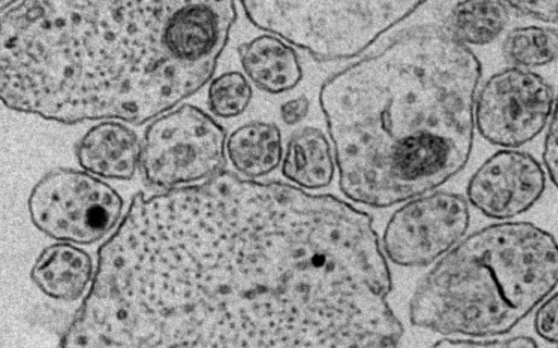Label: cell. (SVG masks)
<instances>
[{
    "label": "cell",
    "mask_w": 558,
    "mask_h": 348,
    "mask_svg": "<svg viewBox=\"0 0 558 348\" xmlns=\"http://www.w3.org/2000/svg\"><path fill=\"white\" fill-rule=\"evenodd\" d=\"M236 16L228 0L5 1L1 100L68 125L151 122L211 80Z\"/></svg>",
    "instance_id": "obj_1"
},
{
    "label": "cell",
    "mask_w": 558,
    "mask_h": 348,
    "mask_svg": "<svg viewBox=\"0 0 558 348\" xmlns=\"http://www.w3.org/2000/svg\"><path fill=\"white\" fill-rule=\"evenodd\" d=\"M226 347H388L403 327L372 216L290 183L221 174Z\"/></svg>",
    "instance_id": "obj_2"
},
{
    "label": "cell",
    "mask_w": 558,
    "mask_h": 348,
    "mask_svg": "<svg viewBox=\"0 0 558 348\" xmlns=\"http://www.w3.org/2000/svg\"><path fill=\"white\" fill-rule=\"evenodd\" d=\"M481 76L471 48L435 24L405 29L329 76L318 98L342 194L389 208L462 171Z\"/></svg>",
    "instance_id": "obj_3"
},
{
    "label": "cell",
    "mask_w": 558,
    "mask_h": 348,
    "mask_svg": "<svg viewBox=\"0 0 558 348\" xmlns=\"http://www.w3.org/2000/svg\"><path fill=\"white\" fill-rule=\"evenodd\" d=\"M558 285V243L525 221H502L462 238L416 286L413 325L444 335L501 336Z\"/></svg>",
    "instance_id": "obj_4"
},
{
    "label": "cell",
    "mask_w": 558,
    "mask_h": 348,
    "mask_svg": "<svg viewBox=\"0 0 558 348\" xmlns=\"http://www.w3.org/2000/svg\"><path fill=\"white\" fill-rule=\"evenodd\" d=\"M423 1H242L246 18L320 61L351 60L415 13Z\"/></svg>",
    "instance_id": "obj_5"
},
{
    "label": "cell",
    "mask_w": 558,
    "mask_h": 348,
    "mask_svg": "<svg viewBox=\"0 0 558 348\" xmlns=\"http://www.w3.org/2000/svg\"><path fill=\"white\" fill-rule=\"evenodd\" d=\"M227 134L201 108L184 103L156 117L141 139L140 172L159 191L198 184L225 171Z\"/></svg>",
    "instance_id": "obj_6"
},
{
    "label": "cell",
    "mask_w": 558,
    "mask_h": 348,
    "mask_svg": "<svg viewBox=\"0 0 558 348\" xmlns=\"http://www.w3.org/2000/svg\"><path fill=\"white\" fill-rule=\"evenodd\" d=\"M123 198L86 172L59 167L33 186L27 210L33 225L51 239L92 245L112 233L123 217Z\"/></svg>",
    "instance_id": "obj_7"
},
{
    "label": "cell",
    "mask_w": 558,
    "mask_h": 348,
    "mask_svg": "<svg viewBox=\"0 0 558 348\" xmlns=\"http://www.w3.org/2000/svg\"><path fill=\"white\" fill-rule=\"evenodd\" d=\"M555 103L554 88L539 74L514 66L502 69L477 91L475 128L492 145L517 149L544 130Z\"/></svg>",
    "instance_id": "obj_8"
},
{
    "label": "cell",
    "mask_w": 558,
    "mask_h": 348,
    "mask_svg": "<svg viewBox=\"0 0 558 348\" xmlns=\"http://www.w3.org/2000/svg\"><path fill=\"white\" fill-rule=\"evenodd\" d=\"M470 206L462 195L434 190L412 198L392 212L381 248L390 262L423 268L437 262L465 235Z\"/></svg>",
    "instance_id": "obj_9"
},
{
    "label": "cell",
    "mask_w": 558,
    "mask_h": 348,
    "mask_svg": "<svg viewBox=\"0 0 558 348\" xmlns=\"http://www.w3.org/2000/svg\"><path fill=\"white\" fill-rule=\"evenodd\" d=\"M546 181L544 167L531 153L501 149L473 173L466 186V199L485 216L508 221L541 199Z\"/></svg>",
    "instance_id": "obj_10"
},
{
    "label": "cell",
    "mask_w": 558,
    "mask_h": 348,
    "mask_svg": "<svg viewBox=\"0 0 558 348\" xmlns=\"http://www.w3.org/2000/svg\"><path fill=\"white\" fill-rule=\"evenodd\" d=\"M75 154L84 171L99 178L128 181L140 170L141 139L120 121H101L78 139Z\"/></svg>",
    "instance_id": "obj_11"
},
{
    "label": "cell",
    "mask_w": 558,
    "mask_h": 348,
    "mask_svg": "<svg viewBox=\"0 0 558 348\" xmlns=\"http://www.w3.org/2000/svg\"><path fill=\"white\" fill-rule=\"evenodd\" d=\"M244 75L258 89L279 95L294 89L303 77L295 49L272 34L258 35L238 47Z\"/></svg>",
    "instance_id": "obj_12"
},
{
    "label": "cell",
    "mask_w": 558,
    "mask_h": 348,
    "mask_svg": "<svg viewBox=\"0 0 558 348\" xmlns=\"http://www.w3.org/2000/svg\"><path fill=\"white\" fill-rule=\"evenodd\" d=\"M96 268L90 254L78 245L58 241L36 258L31 278L47 297L74 301L88 293Z\"/></svg>",
    "instance_id": "obj_13"
},
{
    "label": "cell",
    "mask_w": 558,
    "mask_h": 348,
    "mask_svg": "<svg viewBox=\"0 0 558 348\" xmlns=\"http://www.w3.org/2000/svg\"><path fill=\"white\" fill-rule=\"evenodd\" d=\"M327 135L314 126L298 128L289 138L281 173L292 185L307 191L328 187L335 178L337 162Z\"/></svg>",
    "instance_id": "obj_14"
},
{
    "label": "cell",
    "mask_w": 558,
    "mask_h": 348,
    "mask_svg": "<svg viewBox=\"0 0 558 348\" xmlns=\"http://www.w3.org/2000/svg\"><path fill=\"white\" fill-rule=\"evenodd\" d=\"M226 149L235 172L250 179L272 173L284 153L280 128L265 121H251L236 127L227 138Z\"/></svg>",
    "instance_id": "obj_15"
},
{
    "label": "cell",
    "mask_w": 558,
    "mask_h": 348,
    "mask_svg": "<svg viewBox=\"0 0 558 348\" xmlns=\"http://www.w3.org/2000/svg\"><path fill=\"white\" fill-rule=\"evenodd\" d=\"M510 14L508 2L461 1L450 9L444 27L468 47L484 46L505 30Z\"/></svg>",
    "instance_id": "obj_16"
},
{
    "label": "cell",
    "mask_w": 558,
    "mask_h": 348,
    "mask_svg": "<svg viewBox=\"0 0 558 348\" xmlns=\"http://www.w3.org/2000/svg\"><path fill=\"white\" fill-rule=\"evenodd\" d=\"M501 50L511 66L531 70L547 65L558 59V30L537 25L513 28Z\"/></svg>",
    "instance_id": "obj_17"
},
{
    "label": "cell",
    "mask_w": 558,
    "mask_h": 348,
    "mask_svg": "<svg viewBox=\"0 0 558 348\" xmlns=\"http://www.w3.org/2000/svg\"><path fill=\"white\" fill-rule=\"evenodd\" d=\"M252 97L251 82L239 71L221 73L210 80L207 90L208 108L220 119H232L244 113Z\"/></svg>",
    "instance_id": "obj_18"
},
{
    "label": "cell",
    "mask_w": 558,
    "mask_h": 348,
    "mask_svg": "<svg viewBox=\"0 0 558 348\" xmlns=\"http://www.w3.org/2000/svg\"><path fill=\"white\" fill-rule=\"evenodd\" d=\"M533 325L542 339L558 344V291L551 293L538 304Z\"/></svg>",
    "instance_id": "obj_19"
},
{
    "label": "cell",
    "mask_w": 558,
    "mask_h": 348,
    "mask_svg": "<svg viewBox=\"0 0 558 348\" xmlns=\"http://www.w3.org/2000/svg\"><path fill=\"white\" fill-rule=\"evenodd\" d=\"M437 347H537L535 339L529 336L518 335L508 338L489 337H462L442 338L437 340Z\"/></svg>",
    "instance_id": "obj_20"
},
{
    "label": "cell",
    "mask_w": 558,
    "mask_h": 348,
    "mask_svg": "<svg viewBox=\"0 0 558 348\" xmlns=\"http://www.w3.org/2000/svg\"><path fill=\"white\" fill-rule=\"evenodd\" d=\"M543 162L550 181L558 190V96L544 140Z\"/></svg>",
    "instance_id": "obj_21"
},
{
    "label": "cell",
    "mask_w": 558,
    "mask_h": 348,
    "mask_svg": "<svg viewBox=\"0 0 558 348\" xmlns=\"http://www.w3.org/2000/svg\"><path fill=\"white\" fill-rule=\"evenodd\" d=\"M511 12L545 23H558V1L508 2Z\"/></svg>",
    "instance_id": "obj_22"
},
{
    "label": "cell",
    "mask_w": 558,
    "mask_h": 348,
    "mask_svg": "<svg viewBox=\"0 0 558 348\" xmlns=\"http://www.w3.org/2000/svg\"><path fill=\"white\" fill-rule=\"evenodd\" d=\"M310 111V100L302 95L284 101L280 105L281 121L289 126L301 123Z\"/></svg>",
    "instance_id": "obj_23"
}]
</instances>
